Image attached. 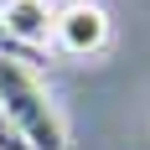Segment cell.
Instances as JSON below:
<instances>
[{
  "label": "cell",
  "mask_w": 150,
  "mask_h": 150,
  "mask_svg": "<svg viewBox=\"0 0 150 150\" xmlns=\"http://www.w3.org/2000/svg\"><path fill=\"white\" fill-rule=\"evenodd\" d=\"M0 109L11 114V124L21 129V140L31 150H67V129H62L47 88L36 83L31 62L0 57Z\"/></svg>",
  "instance_id": "obj_1"
},
{
  "label": "cell",
  "mask_w": 150,
  "mask_h": 150,
  "mask_svg": "<svg viewBox=\"0 0 150 150\" xmlns=\"http://www.w3.org/2000/svg\"><path fill=\"white\" fill-rule=\"evenodd\" d=\"M0 57H21V62H31V57H26V47L16 42L11 31H5V21H0Z\"/></svg>",
  "instance_id": "obj_5"
},
{
  "label": "cell",
  "mask_w": 150,
  "mask_h": 150,
  "mask_svg": "<svg viewBox=\"0 0 150 150\" xmlns=\"http://www.w3.org/2000/svg\"><path fill=\"white\" fill-rule=\"evenodd\" d=\"M52 47L67 57H93L109 47V11L93 0H73L52 16Z\"/></svg>",
  "instance_id": "obj_2"
},
{
  "label": "cell",
  "mask_w": 150,
  "mask_h": 150,
  "mask_svg": "<svg viewBox=\"0 0 150 150\" xmlns=\"http://www.w3.org/2000/svg\"><path fill=\"white\" fill-rule=\"evenodd\" d=\"M52 5L47 0H5L0 5V21H5V31H11L21 47H47L52 42Z\"/></svg>",
  "instance_id": "obj_3"
},
{
  "label": "cell",
  "mask_w": 150,
  "mask_h": 150,
  "mask_svg": "<svg viewBox=\"0 0 150 150\" xmlns=\"http://www.w3.org/2000/svg\"><path fill=\"white\" fill-rule=\"evenodd\" d=\"M0 150H31L26 140H21V129L11 124V114H5V109H0Z\"/></svg>",
  "instance_id": "obj_4"
}]
</instances>
